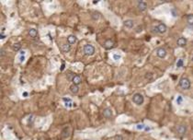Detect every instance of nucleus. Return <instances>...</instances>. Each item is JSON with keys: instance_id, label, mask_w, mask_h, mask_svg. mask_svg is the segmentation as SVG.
Wrapping results in <instances>:
<instances>
[{"instance_id": "9b49d317", "label": "nucleus", "mask_w": 193, "mask_h": 140, "mask_svg": "<svg viewBox=\"0 0 193 140\" xmlns=\"http://www.w3.org/2000/svg\"><path fill=\"white\" fill-rule=\"evenodd\" d=\"M61 50L64 53H68V52L71 51V45L69 43H64L61 46Z\"/></svg>"}, {"instance_id": "0eeeda50", "label": "nucleus", "mask_w": 193, "mask_h": 140, "mask_svg": "<svg viewBox=\"0 0 193 140\" xmlns=\"http://www.w3.org/2000/svg\"><path fill=\"white\" fill-rule=\"evenodd\" d=\"M114 46V42L112 40H107L104 43V48L107 50H110L111 48H113Z\"/></svg>"}, {"instance_id": "a878e982", "label": "nucleus", "mask_w": 193, "mask_h": 140, "mask_svg": "<svg viewBox=\"0 0 193 140\" xmlns=\"http://www.w3.org/2000/svg\"><path fill=\"white\" fill-rule=\"evenodd\" d=\"M170 13H171V15L173 16V17H177V10L175 9V8H172V9L170 10Z\"/></svg>"}, {"instance_id": "4468645a", "label": "nucleus", "mask_w": 193, "mask_h": 140, "mask_svg": "<svg viewBox=\"0 0 193 140\" xmlns=\"http://www.w3.org/2000/svg\"><path fill=\"white\" fill-rule=\"evenodd\" d=\"M103 115L105 116V118H110L112 116V111L110 110V108H107L103 111Z\"/></svg>"}, {"instance_id": "ddd939ff", "label": "nucleus", "mask_w": 193, "mask_h": 140, "mask_svg": "<svg viewBox=\"0 0 193 140\" xmlns=\"http://www.w3.org/2000/svg\"><path fill=\"white\" fill-rule=\"evenodd\" d=\"M29 35L31 38H36L38 35V31L35 28H31L29 30Z\"/></svg>"}, {"instance_id": "7ed1b4c3", "label": "nucleus", "mask_w": 193, "mask_h": 140, "mask_svg": "<svg viewBox=\"0 0 193 140\" xmlns=\"http://www.w3.org/2000/svg\"><path fill=\"white\" fill-rule=\"evenodd\" d=\"M179 86L181 87V89H190L191 84H190V81H189L188 78H182L180 79V81H179Z\"/></svg>"}, {"instance_id": "cd10ccee", "label": "nucleus", "mask_w": 193, "mask_h": 140, "mask_svg": "<svg viewBox=\"0 0 193 140\" xmlns=\"http://www.w3.org/2000/svg\"><path fill=\"white\" fill-rule=\"evenodd\" d=\"M115 139L116 140H123V137H122V135H116V136H115Z\"/></svg>"}, {"instance_id": "a211bd4d", "label": "nucleus", "mask_w": 193, "mask_h": 140, "mask_svg": "<svg viewBox=\"0 0 193 140\" xmlns=\"http://www.w3.org/2000/svg\"><path fill=\"white\" fill-rule=\"evenodd\" d=\"M187 22L188 25L192 26L193 25V14H189L187 16Z\"/></svg>"}, {"instance_id": "dca6fc26", "label": "nucleus", "mask_w": 193, "mask_h": 140, "mask_svg": "<svg viewBox=\"0 0 193 140\" xmlns=\"http://www.w3.org/2000/svg\"><path fill=\"white\" fill-rule=\"evenodd\" d=\"M72 82H73L74 84V85H79L81 82H82V79H81V78L79 77V76H77V75H75L74 77V78H73V80H72Z\"/></svg>"}, {"instance_id": "4be33fe9", "label": "nucleus", "mask_w": 193, "mask_h": 140, "mask_svg": "<svg viewBox=\"0 0 193 140\" xmlns=\"http://www.w3.org/2000/svg\"><path fill=\"white\" fill-rule=\"evenodd\" d=\"M145 126L146 125H144V124H139L136 125V129H137V130H144Z\"/></svg>"}, {"instance_id": "e433bc0d", "label": "nucleus", "mask_w": 193, "mask_h": 140, "mask_svg": "<svg viewBox=\"0 0 193 140\" xmlns=\"http://www.w3.org/2000/svg\"><path fill=\"white\" fill-rule=\"evenodd\" d=\"M192 61H193V57H192Z\"/></svg>"}, {"instance_id": "c756f323", "label": "nucleus", "mask_w": 193, "mask_h": 140, "mask_svg": "<svg viewBox=\"0 0 193 140\" xmlns=\"http://www.w3.org/2000/svg\"><path fill=\"white\" fill-rule=\"evenodd\" d=\"M24 60H25V55H21L20 56V58H19V62H20V63H23Z\"/></svg>"}, {"instance_id": "423d86ee", "label": "nucleus", "mask_w": 193, "mask_h": 140, "mask_svg": "<svg viewBox=\"0 0 193 140\" xmlns=\"http://www.w3.org/2000/svg\"><path fill=\"white\" fill-rule=\"evenodd\" d=\"M137 8H138V9L140 10V11H142V12L145 11V10L147 9L146 2H144V1H139L137 4Z\"/></svg>"}, {"instance_id": "412c9836", "label": "nucleus", "mask_w": 193, "mask_h": 140, "mask_svg": "<svg viewBox=\"0 0 193 140\" xmlns=\"http://www.w3.org/2000/svg\"><path fill=\"white\" fill-rule=\"evenodd\" d=\"M74 76H75V75H74V73H72V72H70V73H68V74H67V76H66V78H67V79H68L69 81H72Z\"/></svg>"}, {"instance_id": "393cba45", "label": "nucleus", "mask_w": 193, "mask_h": 140, "mask_svg": "<svg viewBox=\"0 0 193 140\" xmlns=\"http://www.w3.org/2000/svg\"><path fill=\"white\" fill-rule=\"evenodd\" d=\"M33 121H34V118H33V115H30V116L29 117V119H28V124L30 125V124H32V123H33Z\"/></svg>"}, {"instance_id": "7c9ffc66", "label": "nucleus", "mask_w": 193, "mask_h": 140, "mask_svg": "<svg viewBox=\"0 0 193 140\" xmlns=\"http://www.w3.org/2000/svg\"><path fill=\"white\" fill-rule=\"evenodd\" d=\"M28 96H29V92H27V91H25V92L22 93V97H24V98H27Z\"/></svg>"}, {"instance_id": "72a5a7b5", "label": "nucleus", "mask_w": 193, "mask_h": 140, "mask_svg": "<svg viewBox=\"0 0 193 140\" xmlns=\"http://www.w3.org/2000/svg\"><path fill=\"white\" fill-rule=\"evenodd\" d=\"M153 78V75H152V73H150V75H148V73H147L146 78Z\"/></svg>"}, {"instance_id": "2f4dec72", "label": "nucleus", "mask_w": 193, "mask_h": 140, "mask_svg": "<svg viewBox=\"0 0 193 140\" xmlns=\"http://www.w3.org/2000/svg\"><path fill=\"white\" fill-rule=\"evenodd\" d=\"M5 38H6V35H5L4 33L1 32V34H0V39H1V40H3V39H5Z\"/></svg>"}, {"instance_id": "6e6552de", "label": "nucleus", "mask_w": 193, "mask_h": 140, "mask_svg": "<svg viewBox=\"0 0 193 140\" xmlns=\"http://www.w3.org/2000/svg\"><path fill=\"white\" fill-rule=\"evenodd\" d=\"M123 25H124V27H125V28L132 29V28H133L134 22H133V19H126V20H124Z\"/></svg>"}, {"instance_id": "9d476101", "label": "nucleus", "mask_w": 193, "mask_h": 140, "mask_svg": "<svg viewBox=\"0 0 193 140\" xmlns=\"http://www.w3.org/2000/svg\"><path fill=\"white\" fill-rule=\"evenodd\" d=\"M187 132V127L184 125V124H181L178 127V133L180 135H184Z\"/></svg>"}, {"instance_id": "f03ea898", "label": "nucleus", "mask_w": 193, "mask_h": 140, "mask_svg": "<svg viewBox=\"0 0 193 140\" xmlns=\"http://www.w3.org/2000/svg\"><path fill=\"white\" fill-rule=\"evenodd\" d=\"M84 54L87 56H91L95 54V47L92 44H86L84 46Z\"/></svg>"}, {"instance_id": "c9c22d12", "label": "nucleus", "mask_w": 193, "mask_h": 140, "mask_svg": "<svg viewBox=\"0 0 193 140\" xmlns=\"http://www.w3.org/2000/svg\"><path fill=\"white\" fill-rule=\"evenodd\" d=\"M20 54H21V55H25V51H20Z\"/></svg>"}, {"instance_id": "473e14b6", "label": "nucleus", "mask_w": 193, "mask_h": 140, "mask_svg": "<svg viewBox=\"0 0 193 140\" xmlns=\"http://www.w3.org/2000/svg\"><path fill=\"white\" fill-rule=\"evenodd\" d=\"M64 67H65V65H64V64L63 63V64H62V65H61V67H60V70H61V71H63V70L64 69Z\"/></svg>"}, {"instance_id": "c85d7f7f", "label": "nucleus", "mask_w": 193, "mask_h": 140, "mask_svg": "<svg viewBox=\"0 0 193 140\" xmlns=\"http://www.w3.org/2000/svg\"><path fill=\"white\" fill-rule=\"evenodd\" d=\"M1 53H0V54H1V57H2V56H5L6 55V51H5L4 49H1Z\"/></svg>"}, {"instance_id": "f704fd0d", "label": "nucleus", "mask_w": 193, "mask_h": 140, "mask_svg": "<svg viewBox=\"0 0 193 140\" xmlns=\"http://www.w3.org/2000/svg\"><path fill=\"white\" fill-rule=\"evenodd\" d=\"M144 130H145V131H150V130H151V128H150V127H148V126H145Z\"/></svg>"}, {"instance_id": "f3484780", "label": "nucleus", "mask_w": 193, "mask_h": 140, "mask_svg": "<svg viewBox=\"0 0 193 140\" xmlns=\"http://www.w3.org/2000/svg\"><path fill=\"white\" fill-rule=\"evenodd\" d=\"M63 101H64V102H65V106L67 107H71L72 106V103H73V101H72V100L69 98H63Z\"/></svg>"}, {"instance_id": "20e7f679", "label": "nucleus", "mask_w": 193, "mask_h": 140, "mask_svg": "<svg viewBox=\"0 0 193 140\" xmlns=\"http://www.w3.org/2000/svg\"><path fill=\"white\" fill-rule=\"evenodd\" d=\"M154 30H155V31H156V32L163 34V33L166 32V30H167V28H166V25H165V24L160 23V24H158L157 26H156V27L154 28Z\"/></svg>"}, {"instance_id": "bb28decb", "label": "nucleus", "mask_w": 193, "mask_h": 140, "mask_svg": "<svg viewBox=\"0 0 193 140\" xmlns=\"http://www.w3.org/2000/svg\"><path fill=\"white\" fill-rule=\"evenodd\" d=\"M113 59L114 60H119L120 59V55L119 54H113Z\"/></svg>"}, {"instance_id": "2eb2a0df", "label": "nucleus", "mask_w": 193, "mask_h": 140, "mask_svg": "<svg viewBox=\"0 0 193 140\" xmlns=\"http://www.w3.org/2000/svg\"><path fill=\"white\" fill-rule=\"evenodd\" d=\"M69 89H70V91L74 94L78 93V91H79V88H78V86L77 85H74V84L71 85L70 88H69Z\"/></svg>"}, {"instance_id": "b1692460", "label": "nucleus", "mask_w": 193, "mask_h": 140, "mask_svg": "<svg viewBox=\"0 0 193 140\" xmlns=\"http://www.w3.org/2000/svg\"><path fill=\"white\" fill-rule=\"evenodd\" d=\"M182 102H183V98H182V96H178V99H177V103H178V105H180V104H182Z\"/></svg>"}, {"instance_id": "1a4fd4ad", "label": "nucleus", "mask_w": 193, "mask_h": 140, "mask_svg": "<svg viewBox=\"0 0 193 140\" xmlns=\"http://www.w3.org/2000/svg\"><path fill=\"white\" fill-rule=\"evenodd\" d=\"M177 44H178V46H179V47L186 46V44H187V40H186L184 37L178 38V41H177Z\"/></svg>"}, {"instance_id": "f257e3e1", "label": "nucleus", "mask_w": 193, "mask_h": 140, "mask_svg": "<svg viewBox=\"0 0 193 140\" xmlns=\"http://www.w3.org/2000/svg\"><path fill=\"white\" fill-rule=\"evenodd\" d=\"M133 101L138 106H141V105H142L143 101H144L143 96L140 93H135L133 97Z\"/></svg>"}, {"instance_id": "aec40b11", "label": "nucleus", "mask_w": 193, "mask_h": 140, "mask_svg": "<svg viewBox=\"0 0 193 140\" xmlns=\"http://www.w3.org/2000/svg\"><path fill=\"white\" fill-rule=\"evenodd\" d=\"M183 65H184L183 59H178V62H177V67H178V68H180V67H182Z\"/></svg>"}, {"instance_id": "f8f14e48", "label": "nucleus", "mask_w": 193, "mask_h": 140, "mask_svg": "<svg viewBox=\"0 0 193 140\" xmlns=\"http://www.w3.org/2000/svg\"><path fill=\"white\" fill-rule=\"evenodd\" d=\"M77 41V38L75 37L74 35H69L67 37V42H68L70 45H72L74 43H75V42Z\"/></svg>"}, {"instance_id": "5701e85b", "label": "nucleus", "mask_w": 193, "mask_h": 140, "mask_svg": "<svg viewBox=\"0 0 193 140\" xmlns=\"http://www.w3.org/2000/svg\"><path fill=\"white\" fill-rule=\"evenodd\" d=\"M99 17H100V16H99V13H98V12H94L93 15H92V18L95 19V20L99 19Z\"/></svg>"}, {"instance_id": "6ab92c4d", "label": "nucleus", "mask_w": 193, "mask_h": 140, "mask_svg": "<svg viewBox=\"0 0 193 140\" xmlns=\"http://www.w3.org/2000/svg\"><path fill=\"white\" fill-rule=\"evenodd\" d=\"M13 50L15 52H18L20 49H21V44L19 43V42H17V43H15V44H13Z\"/></svg>"}, {"instance_id": "39448f33", "label": "nucleus", "mask_w": 193, "mask_h": 140, "mask_svg": "<svg viewBox=\"0 0 193 140\" xmlns=\"http://www.w3.org/2000/svg\"><path fill=\"white\" fill-rule=\"evenodd\" d=\"M156 54L158 57H160V58H165V55H166V50H165V48H158L157 50H156Z\"/></svg>"}]
</instances>
